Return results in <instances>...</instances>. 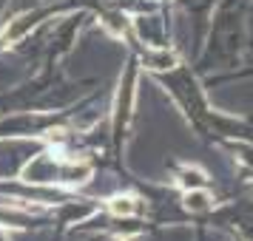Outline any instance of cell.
<instances>
[{
    "label": "cell",
    "mask_w": 253,
    "mask_h": 241,
    "mask_svg": "<svg viewBox=\"0 0 253 241\" xmlns=\"http://www.w3.org/2000/svg\"><path fill=\"white\" fill-rule=\"evenodd\" d=\"M162 82H168L171 85V91L176 94V100L185 105V111H188V119L194 122V128L199 134H225V137H248L253 139L251 128L236 122V119H225V116H216L213 111H208L205 105V97L199 94L196 88L194 77H191V71L188 69H179L173 71V74H160Z\"/></svg>",
    "instance_id": "1"
}]
</instances>
